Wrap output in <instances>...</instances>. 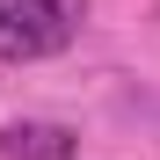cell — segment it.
I'll return each mask as SVG.
<instances>
[{
	"label": "cell",
	"instance_id": "1",
	"mask_svg": "<svg viewBox=\"0 0 160 160\" xmlns=\"http://www.w3.org/2000/svg\"><path fill=\"white\" fill-rule=\"evenodd\" d=\"M80 29V0H0V66L58 58Z\"/></svg>",
	"mask_w": 160,
	"mask_h": 160
},
{
	"label": "cell",
	"instance_id": "2",
	"mask_svg": "<svg viewBox=\"0 0 160 160\" xmlns=\"http://www.w3.org/2000/svg\"><path fill=\"white\" fill-rule=\"evenodd\" d=\"M73 153H80L73 124H44V117L0 124V160H73Z\"/></svg>",
	"mask_w": 160,
	"mask_h": 160
}]
</instances>
